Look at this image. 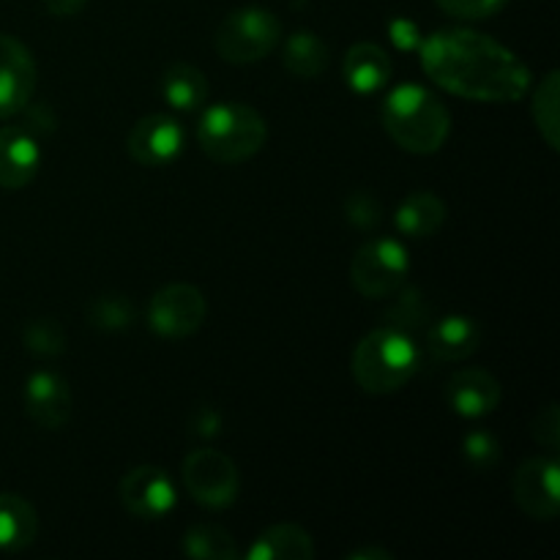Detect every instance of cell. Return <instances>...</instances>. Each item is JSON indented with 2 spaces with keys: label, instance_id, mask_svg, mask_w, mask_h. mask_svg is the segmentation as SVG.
<instances>
[{
  "label": "cell",
  "instance_id": "6da1fadb",
  "mask_svg": "<svg viewBox=\"0 0 560 560\" xmlns=\"http://www.w3.org/2000/svg\"><path fill=\"white\" fill-rule=\"evenodd\" d=\"M419 49L430 80L459 98L509 104L530 91V69L523 58L479 31H438Z\"/></svg>",
  "mask_w": 560,
  "mask_h": 560
},
{
  "label": "cell",
  "instance_id": "7a4b0ae2",
  "mask_svg": "<svg viewBox=\"0 0 560 560\" xmlns=\"http://www.w3.org/2000/svg\"><path fill=\"white\" fill-rule=\"evenodd\" d=\"M381 120L386 135L402 151L416 156L438 153L452 135L448 107L421 85H397L388 91V96L383 98Z\"/></svg>",
  "mask_w": 560,
  "mask_h": 560
},
{
  "label": "cell",
  "instance_id": "3957f363",
  "mask_svg": "<svg viewBox=\"0 0 560 560\" xmlns=\"http://www.w3.org/2000/svg\"><path fill=\"white\" fill-rule=\"evenodd\" d=\"M350 370L366 394L386 397L413 381L421 370V350L410 334L381 326L355 345Z\"/></svg>",
  "mask_w": 560,
  "mask_h": 560
},
{
  "label": "cell",
  "instance_id": "277c9868",
  "mask_svg": "<svg viewBox=\"0 0 560 560\" xmlns=\"http://www.w3.org/2000/svg\"><path fill=\"white\" fill-rule=\"evenodd\" d=\"M268 140L266 118L241 102L213 104L197 124V142L202 153L219 164H238L257 156Z\"/></svg>",
  "mask_w": 560,
  "mask_h": 560
},
{
  "label": "cell",
  "instance_id": "5b68a950",
  "mask_svg": "<svg viewBox=\"0 0 560 560\" xmlns=\"http://www.w3.org/2000/svg\"><path fill=\"white\" fill-rule=\"evenodd\" d=\"M282 42V22L277 14L260 5H244L235 9L219 22L213 47L224 63L249 66L268 58Z\"/></svg>",
  "mask_w": 560,
  "mask_h": 560
},
{
  "label": "cell",
  "instance_id": "8992f818",
  "mask_svg": "<svg viewBox=\"0 0 560 560\" xmlns=\"http://www.w3.org/2000/svg\"><path fill=\"white\" fill-rule=\"evenodd\" d=\"M410 271V257L402 241L372 238L355 252L350 262L353 288L366 299H388L405 284Z\"/></svg>",
  "mask_w": 560,
  "mask_h": 560
},
{
  "label": "cell",
  "instance_id": "52a82bcc",
  "mask_svg": "<svg viewBox=\"0 0 560 560\" xmlns=\"http://www.w3.org/2000/svg\"><path fill=\"white\" fill-rule=\"evenodd\" d=\"M180 476L191 501L206 509H228L238 498V468L217 448H195L180 465Z\"/></svg>",
  "mask_w": 560,
  "mask_h": 560
},
{
  "label": "cell",
  "instance_id": "ba28073f",
  "mask_svg": "<svg viewBox=\"0 0 560 560\" xmlns=\"http://www.w3.org/2000/svg\"><path fill=\"white\" fill-rule=\"evenodd\" d=\"M206 315V295L189 282H175L156 290L151 304H148V326L162 339L191 337V334L200 331Z\"/></svg>",
  "mask_w": 560,
  "mask_h": 560
},
{
  "label": "cell",
  "instance_id": "9c48e42d",
  "mask_svg": "<svg viewBox=\"0 0 560 560\" xmlns=\"http://www.w3.org/2000/svg\"><path fill=\"white\" fill-rule=\"evenodd\" d=\"M560 465L556 457H530L512 479L514 503L539 523H552L560 512Z\"/></svg>",
  "mask_w": 560,
  "mask_h": 560
},
{
  "label": "cell",
  "instance_id": "30bf717a",
  "mask_svg": "<svg viewBox=\"0 0 560 560\" xmlns=\"http://www.w3.org/2000/svg\"><path fill=\"white\" fill-rule=\"evenodd\" d=\"M118 495L126 512L137 520L167 517L175 509V501H178V490H175L173 479L167 476V470L156 468V465L131 468L120 479Z\"/></svg>",
  "mask_w": 560,
  "mask_h": 560
},
{
  "label": "cell",
  "instance_id": "8fae6325",
  "mask_svg": "<svg viewBox=\"0 0 560 560\" xmlns=\"http://www.w3.org/2000/svg\"><path fill=\"white\" fill-rule=\"evenodd\" d=\"M126 151L140 167H170L184 151V126L162 113L145 115L129 129Z\"/></svg>",
  "mask_w": 560,
  "mask_h": 560
},
{
  "label": "cell",
  "instance_id": "7c38bea8",
  "mask_svg": "<svg viewBox=\"0 0 560 560\" xmlns=\"http://www.w3.org/2000/svg\"><path fill=\"white\" fill-rule=\"evenodd\" d=\"M38 69L20 38L0 33V118L22 113L36 91Z\"/></svg>",
  "mask_w": 560,
  "mask_h": 560
},
{
  "label": "cell",
  "instance_id": "4fadbf2b",
  "mask_svg": "<svg viewBox=\"0 0 560 560\" xmlns=\"http://www.w3.org/2000/svg\"><path fill=\"white\" fill-rule=\"evenodd\" d=\"M25 413L44 430H63L74 413V397L63 375L38 370L25 383Z\"/></svg>",
  "mask_w": 560,
  "mask_h": 560
},
{
  "label": "cell",
  "instance_id": "5bb4252c",
  "mask_svg": "<svg viewBox=\"0 0 560 560\" xmlns=\"http://www.w3.org/2000/svg\"><path fill=\"white\" fill-rule=\"evenodd\" d=\"M443 397H446L448 408L463 419H485V416L495 413L503 394L495 375L476 370V366H465L448 377Z\"/></svg>",
  "mask_w": 560,
  "mask_h": 560
},
{
  "label": "cell",
  "instance_id": "9a60e30c",
  "mask_svg": "<svg viewBox=\"0 0 560 560\" xmlns=\"http://www.w3.org/2000/svg\"><path fill=\"white\" fill-rule=\"evenodd\" d=\"M42 167V145L27 126L0 129V189H25Z\"/></svg>",
  "mask_w": 560,
  "mask_h": 560
},
{
  "label": "cell",
  "instance_id": "2e32d148",
  "mask_svg": "<svg viewBox=\"0 0 560 560\" xmlns=\"http://www.w3.org/2000/svg\"><path fill=\"white\" fill-rule=\"evenodd\" d=\"M481 345V326L468 315L438 317L427 328V350L438 361H465Z\"/></svg>",
  "mask_w": 560,
  "mask_h": 560
},
{
  "label": "cell",
  "instance_id": "e0dca14e",
  "mask_svg": "<svg viewBox=\"0 0 560 560\" xmlns=\"http://www.w3.org/2000/svg\"><path fill=\"white\" fill-rule=\"evenodd\" d=\"M342 77L350 91L361 93V96H372V93L383 91L392 80V60L377 44L359 42L345 55Z\"/></svg>",
  "mask_w": 560,
  "mask_h": 560
},
{
  "label": "cell",
  "instance_id": "ac0fdd59",
  "mask_svg": "<svg viewBox=\"0 0 560 560\" xmlns=\"http://www.w3.org/2000/svg\"><path fill=\"white\" fill-rule=\"evenodd\" d=\"M246 560H312L315 558V541L301 525L279 523L262 530L249 550Z\"/></svg>",
  "mask_w": 560,
  "mask_h": 560
},
{
  "label": "cell",
  "instance_id": "d6986e66",
  "mask_svg": "<svg viewBox=\"0 0 560 560\" xmlns=\"http://www.w3.org/2000/svg\"><path fill=\"white\" fill-rule=\"evenodd\" d=\"M38 514L16 492H0V550L22 552L36 541Z\"/></svg>",
  "mask_w": 560,
  "mask_h": 560
},
{
  "label": "cell",
  "instance_id": "ffe728a7",
  "mask_svg": "<svg viewBox=\"0 0 560 560\" xmlns=\"http://www.w3.org/2000/svg\"><path fill=\"white\" fill-rule=\"evenodd\" d=\"M446 222V202L435 191H413L399 202L394 224L408 238H430Z\"/></svg>",
  "mask_w": 560,
  "mask_h": 560
},
{
  "label": "cell",
  "instance_id": "44dd1931",
  "mask_svg": "<svg viewBox=\"0 0 560 560\" xmlns=\"http://www.w3.org/2000/svg\"><path fill=\"white\" fill-rule=\"evenodd\" d=\"M164 102L180 113H195L208 102V80L195 63H170L162 74Z\"/></svg>",
  "mask_w": 560,
  "mask_h": 560
},
{
  "label": "cell",
  "instance_id": "7402d4cb",
  "mask_svg": "<svg viewBox=\"0 0 560 560\" xmlns=\"http://www.w3.org/2000/svg\"><path fill=\"white\" fill-rule=\"evenodd\" d=\"M282 63L284 69L301 80H315L331 63V49L323 42L317 33L312 31H295L293 36L284 42L282 49Z\"/></svg>",
  "mask_w": 560,
  "mask_h": 560
},
{
  "label": "cell",
  "instance_id": "603a6c76",
  "mask_svg": "<svg viewBox=\"0 0 560 560\" xmlns=\"http://www.w3.org/2000/svg\"><path fill=\"white\" fill-rule=\"evenodd\" d=\"M180 550L189 558L202 560H235L241 556L230 530L217 523H197L184 534Z\"/></svg>",
  "mask_w": 560,
  "mask_h": 560
},
{
  "label": "cell",
  "instance_id": "cb8c5ba5",
  "mask_svg": "<svg viewBox=\"0 0 560 560\" xmlns=\"http://www.w3.org/2000/svg\"><path fill=\"white\" fill-rule=\"evenodd\" d=\"M530 115H534V124L539 129V135L545 137L547 145L552 151H558L560 145V74L550 71L545 80L539 82L534 93V102H530Z\"/></svg>",
  "mask_w": 560,
  "mask_h": 560
},
{
  "label": "cell",
  "instance_id": "d4e9b609",
  "mask_svg": "<svg viewBox=\"0 0 560 560\" xmlns=\"http://www.w3.org/2000/svg\"><path fill=\"white\" fill-rule=\"evenodd\" d=\"M85 315L98 331H126L135 323V306L126 295H98L88 304Z\"/></svg>",
  "mask_w": 560,
  "mask_h": 560
},
{
  "label": "cell",
  "instance_id": "484cf974",
  "mask_svg": "<svg viewBox=\"0 0 560 560\" xmlns=\"http://www.w3.org/2000/svg\"><path fill=\"white\" fill-rule=\"evenodd\" d=\"M22 342L38 359H55L66 353V328L52 317H36L22 331Z\"/></svg>",
  "mask_w": 560,
  "mask_h": 560
},
{
  "label": "cell",
  "instance_id": "4316f807",
  "mask_svg": "<svg viewBox=\"0 0 560 560\" xmlns=\"http://www.w3.org/2000/svg\"><path fill=\"white\" fill-rule=\"evenodd\" d=\"M427 317H430V304L424 301V295H421V290L416 288H408L399 293V299L394 301L392 310L383 315V326L388 328H399V331L410 334L413 328L424 326Z\"/></svg>",
  "mask_w": 560,
  "mask_h": 560
},
{
  "label": "cell",
  "instance_id": "83f0119b",
  "mask_svg": "<svg viewBox=\"0 0 560 560\" xmlns=\"http://www.w3.org/2000/svg\"><path fill=\"white\" fill-rule=\"evenodd\" d=\"M463 457L470 468L490 470L492 465L501 463V443L490 432H470L463 441Z\"/></svg>",
  "mask_w": 560,
  "mask_h": 560
},
{
  "label": "cell",
  "instance_id": "f1b7e54d",
  "mask_svg": "<svg viewBox=\"0 0 560 560\" xmlns=\"http://www.w3.org/2000/svg\"><path fill=\"white\" fill-rule=\"evenodd\" d=\"M345 217H348V222L353 228L375 230L383 222V208L372 191L359 189L353 195H348V200H345Z\"/></svg>",
  "mask_w": 560,
  "mask_h": 560
},
{
  "label": "cell",
  "instance_id": "f546056e",
  "mask_svg": "<svg viewBox=\"0 0 560 560\" xmlns=\"http://www.w3.org/2000/svg\"><path fill=\"white\" fill-rule=\"evenodd\" d=\"M530 435L539 446H545L547 452L556 454L560 446V413L556 402H547L539 413L534 416V424H530Z\"/></svg>",
  "mask_w": 560,
  "mask_h": 560
},
{
  "label": "cell",
  "instance_id": "4dcf8cb0",
  "mask_svg": "<svg viewBox=\"0 0 560 560\" xmlns=\"http://www.w3.org/2000/svg\"><path fill=\"white\" fill-rule=\"evenodd\" d=\"M435 3L457 20H485L501 9L503 0H435Z\"/></svg>",
  "mask_w": 560,
  "mask_h": 560
},
{
  "label": "cell",
  "instance_id": "1f68e13d",
  "mask_svg": "<svg viewBox=\"0 0 560 560\" xmlns=\"http://www.w3.org/2000/svg\"><path fill=\"white\" fill-rule=\"evenodd\" d=\"M388 33H392V42L397 44L399 49H416L421 47V42H424L419 27H416L410 20H394L392 27H388Z\"/></svg>",
  "mask_w": 560,
  "mask_h": 560
},
{
  "label": "cell",
  "instance_id": "d6a6232c",
  "mask_svg": "<svg viewBox=\"0 0 560 560\" xmlns=\"http://www.w3.org/2000/svg\"><path fill=\"white\" fill-rule=\"evenodd\" d=\"M191 432L200 438H211V435H219V427H222V421H219L217 410L213 408H200L195 416H191Z\"/></svg>",
  "mask_w": 560,
  "mask_h": 560
},
{
  "label": "cell",
  "instance_id": "836d02e7",
  "mask_svg": "<svg viewBox=\"0 0 560 560\" xmlns=\"http://www.w3.org/2000/svg\"><path fill=\"white\" fill-rule=\"evenodd\" d=\"M52 16H74L88 5V0H42Z\"/></svg>",
  "mask_w": 560,
  "mask_h": 560
},
{
  "label": "cell",
  "instance_id": "e575fe53",
  "mask_svg": "<svg viewBox=\"0 0 560 560\" xmlns=\"http://www.w3.org/2000/svg\"><path fill=\"white\" fill-rule=\"evenodd\" d=\"M370 558L388 560V558H394V556L388 550H383V547H364V550H355L353 556H350V560H370Z\"/></svg>",
  "mask_w": 560,
  "mask_h": 560
}]
</instances>
